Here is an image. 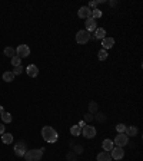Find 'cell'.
Instances as JSON below:
<instances>
[{
  "label": "cell",
  "instance_id": "2",
  "mask_svg": "<svg viewBox=\"0 0 143 161\" xmlns=\"http://www.w3.org/2000/svg\"><path fill=\"white\" fill-rule=\"evenodd\" d=\"M44 148H33V150H27L24 154V160L26 161H40L43 157Z\"/></svg>",
  "mask_w": 143,
  "mask_h": 161
},
{
  "label": "cell",
  "instance_id": "20",
  "mask_svg": "<svg viewBox=\"0 0 143 161\" xmlns=\"http://www.w3.org/2000/svg\"><path fill=\"white\" fill-rule=\"evenodd\" d=\"M5 55L9 56V58H13V56H16V49L7 46V48H5Z\"/></svg>",
  "mask_w": 143,
  "mask_h": 161
},
{
  "label": "cell",
  "instance_id": "36",
  "mask_svg": "<svg viewBox=\"0 0 143 161\" xmlns=\"http://www.w3.org/2000/svg\"><path fill=\"white\" fill-rule=\"evenodd\" d=\"M3 111H5V109H3V106H0V114H2Z\"/></svg>",
  "mask_w": 143,
  "mask_h": 161
},
{
  "label": "cell",
  "instance_id": "8",
  "mask_svg": "<svg viewBox=\"0 0 143 161\" xmlns=\"http://www.w3.org/2000/svg\"><path fill=\"white\" fill-rule=\"evenodd\" d=\"M110 157H112L113 160H122V158L125 157V150H123V147H113Z\"/></svg>",
  "mask_w": 143,
  "mask_h": 161
},
{
  "label": "cell",
  "instance_id": "33",
  "mask_svg": "<svg viewBox=\"0 0 143 161\" xmlns=\"http://www.w3.org/2000/svg\"><path fill=\"white\" fill-rule=\"evenodd\" d=\"M5 124H0V135H3V134H5Z\"/></svg>",
  "mask_w": 143,
  "mask_h": 161
},
{
  "label": "cell",
  "instance_id": "34",
  "mask_svg": "<svg viewBox=\"0 0 143 161\" xmlns=\"http://www.w3.org/2000/svg\"><path fill=\"white\" fill-rule=\"evenodd\" d=\"M84 125H86V122H84V121H82V122H80V124H79V127H84Z\"/></svg>",
  "mask_w": 143,
  "mask_h": 161
},
{
  "label": "cell",
  "instance_id": "35",
  "mask_svg": "<svg viewBox=\"0 0 143 161\" xmlns=\"http://www.w3.org/2000/svg\"><path fill=\"white\" fill-rule=\"evenodd\" d=\"M109 5L110 6H116V5H117V2H109Z\"/></svg>",
  "mask_w": 143,
  "mask_h": 161
},
{
  "label": "cell",
  "instance_id": "17",
  "mask_svg": "<svg viewBox=\"0 0 143 161\" xmlns=\"http://www.w3.org/2000/svg\"><path fill=\"white\" fill-rule=\"evenodd\" d=\"M0 117H2V121L6 122V124H10L11 119H13V117H11L10 112H6V111L2 112V114H0Z\"/></svg>",
  "mask_w": 143,
  "mask_h": 161
},
{
  "label": "cell",
  "instance_id": "31",
  "mask_svg": "<svg viewBox=\"0 0 143 161\" xmlns=\"http://www.w3.org/2000/svg\"><path fill=\"white\" fill-rule=\"evenodd\" d=\"M67 160H69V161H76V156H75V153H69V154H67Z\"/></svg>",
  "mask_w": 143,
  "mask_h": 161
},
{
  "label": "cell",
  "instance_id": "19",
  "mask_svg": "<svg viewBox=\"0 0 143 161\" xmlns=\"http://www.w3.org/2000/svg\"><path fill=\"white\" fill-rule=\"evenodd\" d=\"M2 141H3L5 144H11V143H13V135L5 132L3 135H2Z\"/></svg>",
  "mask_w": 143,
  "mask_h": 161
},
{
  "label": "cell",
  "instance_id": "21",
  "mask_svg": "<svg viewBox=\"0 0 143 161\" xmlns=\"http://www.w3.org/2000/svg\"><path fill=\"white\" fill-rule=\"evenodd\" d=\"M3 81H5V82H13V81H14V75H13V72H5L3 73Z\"/></svg>",
  "mask_w": 143,
  "mask_h": 161
},
{
  "label": "cell",
  "instance_id": "11",
  "mask_svg": "<svg viewBox=\"0 0 143 161\" xmlns=\"http://www.w3.org/2000/svg\"><path fill=\"white\" fill-rule=\"evenodd\" d=\"M26 72H27V75L30 78H36L39 75V68L36 66V65H29V66L26 68Z\"/></svg>",
  "mask_w": 143,
  "mask_h": 161
},
{
  "label": "cell",
  "instance_id": "13",
  "mask_svg": "<svg viewBox=\"0 0 143 161\" xmlns=\"http://www.w3.org/2000/svg\"><path fill=\"white\" fill-rule=\"evenodd\" d=\"M139 129L138 127H135V125H132V127H126V131H125V134H126L127 137H135V135H138Z\"/></svg>",
  "mask_w": 143,
  "mask_h": 161
},
{
  "label": "cell",
  "instance_id": "14",
  "mask_svg": "<svg viewBox=\"0 0 143 161\" xmlns=\"http://www.w3.org/2000/svg\"><path fill=\"white\" fill-rule=\"evenodd\" d=\"M102 147H103V150L105 151H112L113 150V147H115V144H113V141L112 139H105L103 143H102Z\"/></svg>",
  "mask_w": 143,
  "mask_h": 161
},
{
  "label": "cell",
  "instance_id": "1",
  "mask_svg": "<svg viewBox=\"0 0 143 161\" xmlns=\"http://www.w3.org/2000/svg\"><path fill=\"white\" fill-rule=\"evenodd\" d=\"M42 137H43V139L46 143H50V144H52V143H56L57 138H59L57 131H56L53 127H50V125L43 127V129H42Z\"/></svg>",
  "mask_w": 143,
  "mask_h": 161
},
{
  "label": "cell",
  "instance_id": "27",
  "mask_svg": "<svg viewBox=\"0 0 143 161\" xmlns=\"http://www.w3.org/2000/svg\"><path fill=\"white\" fill-rule=\"evenodd\" d=\"M11 72H13V75H14V76H16V75H20V73L23 72V66H22V65H20V66H14Z\"/></svg>",
  "mask_w": 143,
  "mask_h": 161
},
{
  "label": "cell",
  "instance_id": "30",
  "mask_svg": "<svg viewBox=\"0 0 143 161\" xmlns=\"http://www.w3.org/2000/svg\"><path fill=\"white\" fill-rule=\"evenodd\" d=\"M75 153H76V154H82V153H83V147H82V145H75Z\"/></svg>",
  "mask_w": 143,
  "mask_h": 161
},
{
  "label": "cell",
  "instance_id": "16",
  "mask_svg": "<svg viewBox=\"0 0 143 161\" xmlns=\"http://www.w3.org/2000/svg\"><path fill=\"white\" fill-rule=\"evenodd\" d=\"M97 161H112V157L107 151H103V153L97 154Z\"/></svg>",
  "mask_w": 143,
  "mask_h": 161
},
{
  "label": "cell",
  "instance_id": "18",
  "mask_svg": "<svg viewBox=\"0 0 143 161\" xmlns=\"http://www.w3.org/2000/svg\"><path fill=\"white\" fill-rule=\"evenodd\" d=\"M70 134L73 137H79L80 134H82V127H79V125H73L70 128Z\"/></svg>",
  "mask_w": 143,
  "mask_h": 161
},
{
  "label": "cell",
  "instance_id": "24",
  "mask_svg": "<svg viewBox=\"0 0 143 161\" xmlns=\"http://www.w3.org/2000/svg\"><path fill=\"white\" fill-rule=\"evenodd\" d=\"M97 58H99V61H106L107 59V50L100 49L99 53H97Z\"/></svg>",
  "mask_w": 143,
  "mask_h": 161
},
{
  "label": "cell",
  "instance_id": "9",
  "mask_svg": "<svg viewBox=\"0 0 143 161\" xmlns=\"http://www.w3.org/2000/svg\"><path fill=\"white\" fill-rule=\"evenodd\" d=\"M77 16L80 17V19H89V17H92V9H89L87 6H83V7L79 9Z\"/></svg>",
  "mask_w": 143,
  "mask_h": 161
},
{
  "label": "cell",
  "instance_id": "26",
  "mask_svg": "<svg viewBox=\"0 0 143 161\" xmlns=\"http://www.w3.org/2000/svg\"><path fill=\"white\" fill-rule=\"evenodd\" d=\"M92 17H93L94 20L99 19V17H102V12H100L99 9H93V10H92Z\"/></svg>",
  "mask_w": 143,
  "mask_h": 161
},
{
  "label": "cell",
  "instance_id": "3",
  "mask_svg": "<svg viewBox=\"0 0 143 161\" xmlns=\"http://www.w3.org/2000/svg\"><path fill=\"white\" fill-rule=\"evenodd\" d=\"M89 40H90V33H89L87 30H79L76 33V42L77 43H80V45H84V43H87Z\"/></svg>",
  "mask_w": 143,
  "mask_h": 161
},
{
  "label": "cell",
  "instance_id": "6",
  "mask_svg": "<svg viewBox=\"0 0 143 161\" xmlns=\"http://www.w3.org/2000/svg\"><path fill=\"white\" fill-rule=\"evenodd\" d=\"M82 134L84 135V138L92 139L96 137V128L92 127V125H84V127L82 128Z\"/></svg>",
  "mask_w": 143,
  "mask_h": 161
},
{
  "label": "cell",
  "instance_id": "29",
  "mask_svg": "<svg viewBox=\"0 0 143 161\" xmlns=\"http://www.w3.org/2000/svg\"><path fill=\"white\" fill-rule=\"evenodd\" d=\"M100 2H102V0H94V2H90V3H89V6H87V7H89V9H92V7H96V6L99 5Z\"/></svg>",
  "mask_w": 143,
  "mask_h": 161
},
{
  "label": "cell",
  "instance_id": "22",
  "mask_svg": "<svg viewBox=\"0 0 143 161\" xmlns=\"http://www.w3.org/2000/svg\"><path fill=\"white\" fill-rule=\"evenodd\" d=\"M89 112H90V114H96V112H97V104H96L94 101H90V102H89Z\"/></svg>",
  "mask_w": 143,
  "mask_h": 161
},
{
  "label": "cell",
  "instance_id": "32",
  "mask_svg": "<svg viewBox=\"0 0 143 161\" xmlns=\"http://www.w3.org/2000/svg\"><path fill=\"white\" fill-rule=\"evenodd\" d=\"M92 119H93V115H92V114H90V112H89V114H86V115H84V121H92Z\"/></svg>",
  "mask_w": 143,
  "mask_h": 161
},
{
  "label": "cell",
  "instance_id": "25",
  "mask_svg": "<svg viewBox=\"0 0 143 161\" xmlns=\"http://www.w3.org/2000/svg\"><path fill=\"white\" fill-rule=\"evenodd\" d=\"M11 65H13V68L20 66V65H22V59H20L19 56H13V58H11Z\"/></svg>",
  "mask_w": 143,
  "mask_h": 161
},
{
  "label": "cell",
  "instance_id": "28",
  "mask_svg": "<svg viewBox=\"0 0 143 161\" xmlns=\"http://www.w3.org/2000/svg\"><path fill=\"white\" fill-rule=\"evenodd\" d=\"M116 129H117L119 134L125 132V131H126V125H125V124H117V125H116Z\"/></svg>",
  "mask_w": 143,
  "mask_h": 161
},
{
  "label": "cell",
  "instance_id": "7",
  "mask_svg": "<svg viewBox=\"0 0 143 161\" xmlns=\"http://www.w3.org/2000/svg\"><path fill=\"white\" fill-rule=\"evenodd\" d=\"M29 55H30V48H29L27 45H20V46H17L16 56H19V58L22 59V58H27Z\"/></svg>",
  "mask_w": 143,
  "mask_h": 161
},
{
  "label": "cell",
  "instance_id": "23",
  "mask_svg": "<svg viewBox=\"0 0 143 161\" xmlns=\"http://www.w3.org/2000/svg\"><path fill=\"white\" fill-rule=\"evenodd\" d=\"M93 119H96V121H99V122H105L106 121V115L103 114V112H96V115L93 117Z\"/></svg>",
  "mask_w": 143,
  "mask_h": 161
},
{
  "label": "cell",
  "instance_id": "5",
  "mask_svg": "<svg viewBox=\"0 0 143 161\" xmlns=\"http://www.w3.org/2000/svg\"><path fill=\"white\" fill-rule=\"evenodd\" d=\"M127 143H129V137H127L125 132L117 134V137L113 139V144H115L116 147H125Z\"/></svg>",
  "mask_w": 143,
  "mask_h": 161
},
{
  "label": "cell",
  "instance_id": "12",
  "mask_svg": "<svg viewBox=\"0 0 143 161\" xmlns=\"http://www.w3.org/2000/svg\"><path fill=\"white\" fill-rule=\"evenodd\" d=\"M113 45H115V39L113 38H105V39H102V46H103L105 50L113 48Z\"/></svg>",
  "mask_w": 143,
  "mask_h": 161
},
{
  "label": "cell",
  "instance_id": "4",
  "mask_svg": "<svg viewBox=\"0 0 143 161\" xmlns=\"http://www.w3.org/2000/svg\"><path fill=\"white\" fill-rule=\"evenodd\" d=\"M27 153V145L24 141H19L16 145H14V154L17 157H24V154Z\"/></svg>",
  "mask_w": 143,
  "mask_h": 161
},
{
  "label": "cell",
  "instance_id": "15",
  "mask_svg": "<svg viewBox=\"0 0 143 161\" xmlns=\"http://www.w3.org/2000/svg\"><path fill=\"white\" fill-rule=\"evenodd\" d=\"M106 38V30L103 28H97L94 30V39H105Z\"/></svg>",
  "mask_w": 143,
  "mask_h": 161
},
{
  "label": "cell",
  "instance_id": "10",
  "mask_svg": "<svg viewBox=\"0 0 143 161\" xmlns=\"http://www.w3.org/2000/svg\"><path fill=\"white\" fill-rule=\"evenodd\" d=\"M96 29H97V23H96V20H94L93 17L86 19V29H84V30H87L89 33H90V32H93Z\"/></svg>",
  "mask_w": 143,
  "mask_h": 161
}]
</instances>
